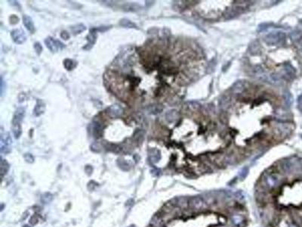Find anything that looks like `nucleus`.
Masks as SVG:
<instances>
[{"label": "nucleus", "instance_id": "13", "mask_svg": "<svg viewBox=\"0 0 302 227\" xmlns=\"http://www.w3.org/2000/svg\"><path fill=\"white\" fill-rule=\"evenodd\" d=\"M72 32L74 35H77V34H79L81 33H82L84 30H86V27L84 24H76L74 26H72L70 27Z\"/></svg>", "mask_w": 302, "mask_h": 227}, {"label": "nucleus", "instance_id": "9", "mask_svg": "<svg viewBox=\"0 0 302 227\" xmlns=\"http://www.w3.org/2000/svg\"><path fill=\"white\" fill-rule=\"evenodd\" d=\"M23 24L25 26L27 30L31 34H34L35 31V27L34 25V23L33 21V19L28 16V15H24L23 16Z\"/></svg>", "mask_w": 302, "mask_h": 227}, {"label": "nucleus", "instance_id": "7", "mask_svg": "<svg viewBox=\"0 0 302 227\" xmlns=\"http://www.w3.org/2000/svg\"><path fill=\"white\" fill-rule=\"evenodd\" d=\"M88 131L95 138H100L103 133V126L100 123L95 122L89 125Z\"/></svg>", "mask_w": 302, "mask_h": 227}, {"label": "nucleus", "instance_id": "11", "mask_svg": "<svg viewBox=\"0 0 302 227\" xmlns=\"http://www.w3.org/2000/svg\"><path fill=\"white\" fill-rule=\"evenodd\" d=\"M120 26L125 28H137L136 24L128 18H122L120 21Z\"/></svg>", "mask_w": 302, "mask_h": 227}, {"label": "nucleus", "instance_id": "2", "mask_svg": "<svg viewBox=\"0 0 302 227\" xmlns=\"http://www.w3.org/2000/svg\"><path fill=\"white\" fill-rule=\"evenodd\" d=\"M285 36L283 32L270 33L264 37L265 43L268 45H276L280 44L285 40Z\"/></svg>", "mask_w": 302, "mask_h": 227}, {"label": "nucleus", "instance_id": "4", "mask_svg": "<svg viewBox=\"0 0 302 227\" xmlns=\"http://www.w3.org/2000/svg\"><path fill=\"white\" fill-rule=\"evenodd\" d=\"M45 44L47 48L52 52H57L58 50H62L65 47V45L63 43L51 36H49L45 39Z\"/></svg>", "mask_w": 302, "mask_h": 227}, {"label": "nucleus", "instance_id": "5", "mask_svg": "<svg viewBox=\"0 0 302 227\" xmlns=\"http://www.w3.org/2000/svg\"><path fill=\"white\" fill-rule=\"evenodd\" d=\"M11 36L16 44H23L26 40V35L22 29H15L11 32Z\"/></svg>", "mask_w": 302, "mask_h": 227}, {"label": "nucleus", "instance_id": "18", "mask_svg": "<svg viewBox=\"0 0 302 227\" xmlns=\"http://www.w3.org/2000/svg\"><path fill=\"white\" fill-rule=\"evenodd\" d=\"M24 158L25 161L28 163H33L34 161V158L33 156L31 154H29V153H26L24 155Z\"/></svg>", "mask_w": 302, "mask_h": 227}, {"label": "nucleus", "instance_id": "20", "mask_svg": "<svg viewBox=\"0 0 302 227\" xmlns=\"http://www.w3.org/2000/svg\"><path fill=\"white\" fill-rule=\"evenodd\" d=\"M60 36H61V39H63V40H69L70 37V34L68 32H67L66 30H63V31L61 33Z\"/></svg>", "mask_w": 302, "mask_h": 227}, {"label": "nucleus", "instance_id": "12", "mask_svg": "<svg viewBox=\"0 0 302 227\" xmlns=\"http://www.w3.org/2000/svg\"><path fill=\"white\" fill-rule=\"evenodd\" d=\"M63 66L65 69H67V71H72V70L74 69L77 66V62L75 61L72 60L70 58H66L63 61Z\"/></svg>", "mask_w": 302, "mask_h": 227}, {"label": "nucleus", "instance_id": "6", "mask_svg": "<svg viewBox=\"0 0 302 227\" xmlns=\"http://www.w3.org/2000/svg\"><path fill=\"white\" fill-rule=\"evenodd\" d=\"M97 28H92L91 30H90V33L88 34L86 39H87V44L83 47V49L85 50H89L91 49L93 45H95V43H96V40H97Z\"/></svg>", "mask_w": 302, "mask_h": 227}, {"label": "nucleus", "instance_id": "21", "mask_svg": "<svg viewBox=\"0 0 302 227\" xmlns=\"http://www.w3.org/2000/svg\"><path fill=\"white\" fill-rule=\"evenodd\" d=\"M52 197L50 194H45V195H43V197L42 198V201H43L45 203L50 202L51 200Z\"/></svg>", "mask_w": 302, "mask_h": 227}, {"label": "nucleus", "instance_id": "3", "mask_svg": "<svg viewBox=\"0 0 302 227\" xmlns=\"http://www.w3.org/2000/svg\"><path fill=\"white\" fill-rule=\"evenodd\" d=\"M11 144H12V139L9 133L6 132L2 133L1 135V141H0L1 152L5 154L9 153L11 150Z\"/></svg>", "mask_w": 302, "mask_h": 227}, {"label": "nucleus", "instance_id": "22", "mask_svg": "<svg viewBox=\"0 0 302 227\" xmlns=\"http://www.w3.org/2000/svg\"><path fill=\"white\" fill-rule=\"evenodd\" d=\"M298 108L300 111H302V94L299 96L298 98Z\"/></svg>", "mask_w": 302, "mask_h": 227}, {"label": "nucleus", "instance_id": "10", "mask_svg": "<svg viewBox=\"0 0 302 227\" xmlns=\"http://www.w3.org/2000/svg\"><path fill=\"white\" fill-rule=\"evenodd\" d=\"M45 111V104L41 99H38L36 105L33 109V115L35 117H39L44 114Z\"/></svg>", "mask_w": 302, "mask_h": 227}, {"label": "nucleus", "instance_id": "15", "mask_svg": "<svg viewBox=\"0 0 302 227\" xmlns=\"http://www.w3.org/2000/svg\"><path fill=\"white\" fill-rule=\"evenodd\" d=\"M106 148L108 149L109 151H111L113 152H115V153H119L122 151V148L120 146H119L118 145L115 144H107L106 145Z\"/></svg>", "mask_w": 302, "mask_h": 227}, {"label": "nucleus", "instance_id": "1", "mask_svg": "<svg viewBox=\"0 0 302 227\" xmlns=\"http://www.w3.org/2000/svg\"><path fill=\"white\" fill-rule=\"evenodd\" d=\"M25 116V109L24 108H18L14 114L12 122H11V130L13 132L15 139H19L22 133V121Z\"/></svg>", "mask_w": 302, "mask_h": 227}, {"label": "nucleus", "instance_id": "17", "mask_svg": "<svg viewBox=\"0 0 302 227\" xmlns=\"http://www.w3.org/2000/svg\"><path fill=\"white\" fill-rule=\"evenodd\" d=\"M34 49H35V52H36L38 55H39L42 53V46L41 44L39 43V42L34 43Z\"/></svg>", "mask_w": 302, "mask_h": 227}, {"label": "nucleus", "instance_id": "14", "mask_svg": "<svg viewBox=\"0 0 302 227\" xmlns=\"http://www.w3.org/2000/svg\"><path fill=\"white\" fill-rule=\"evenodd\" d=\"M150 158L153 163L159 161L160 159V152L157 149H151L150 150Z\"/></svg>", "mask_w": 302, "mask_h": 227}, {"label": "nucleus", "instance_id": "19", "mask_svg": "<svg viewBox=\"0 0 302 227\" xmlns=\"http://www.w3.org/2000/svg\"><path fill=\"white\" fill-rule=\"evenodd\" d=\"M118 163H119V164H120V167H121L122 169H124V167H125V170H129V163H127L126 161H125L124 160H119Z\"/></svg>", "mask_w": 302, "mask_h": 227}, {"label": "nucleus", "instance_id": "8", "mask_svg": "<svg viewBox=\"0 0 302 227\" xmlns=\"http://www.w3.org/2000/svg\"><path fill=\"white\" fill-rule=\"evenodd\" d=\"M123 109L119 105H113L107 108L106 114L112 118H117L122 115Z\"/></svg>", "mask_w": 302, "mask_h": 227}, {"label": "nucleus", "instance_id": "16", "mask_svg": "<svg viewBox=\"0 0 302 227\" xmlns=\"http://www.w3.org/2000/svg\"><path fill=\"white\" fill-rule=\"evenodd\" d=\"M0 168H1V173H2V175H4L5 173H6L8 172V170L9 169V164H8V163L6 161V160L2 159Z\"/></svg>", "mask_w": 302, "mask_h": 227}]
</instances>
